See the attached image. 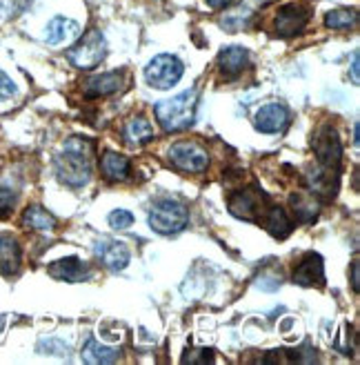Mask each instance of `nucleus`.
Masks as SVG:
<instances>
[{
    "instance_id": "nucleus-19",
    "label": "nucleus",
    "mask_w": 360,
    "mask_h": 365,
    "mask_svg": "<svg viewBox=\"0 0 360 365\" xmlns=\"http://www.w3.org/2000/svg\"><path fill=\"white\" fill-rule=\"evenodd\" d=\"M23 225L33 230V232H53L58 225V221H56V216L49 214L45 207L29 205L23 214Z\"/></svg>"
},
{
    "instance_id": "nucleus-7",
    "label": "nucleus",
    "mask_w": 360,
    "mask_h": 365,
    "mask_svg": "<svg viewBox=\"0 0 360 365\" xmlns=\"http://www.w3.org/2000/svg\"><path fill=\"white\" fill-rule=\"evenodd\" d=\"M267 210H269L267 196L256 187L243 190L229 198V212L236 218H243V221H260Z\"/></svg>"
},
{
    "instance_id": "nucleus-23",
    "label": "nucleus",
    "mask_w": 360,
    "mask_h": 365,
    "mask_svg": "<svg viewBox=\"0 0 360 365\" xmlns=\"http://www.w3.org/2000/svg\"><path fill=\"white\" fill-rule=\"evenodd\" d=\"M83 361L85 363H92V365H98V363H114L118 361V350L114 348H107V345L98 343L96 339H89L85 350H83Z\"/></svg>"
},
{
    "instance_id": "nucleus-16",
    "label": "nucleus",
    "mask_w": 360,
    "mask_h": 365,
    "mask_svg": "<svg viewBox=\"0 0 360 365\" xmlns=\"http://www.w3.org/2000/svg\"><path fill=\"white\" fill-rule=\"evenodd\" d=\"M85 96L87 98H102V96H112L122 87V74L118 71H110V74H100L89 78L85 85Z\"/></svg>"
},
{
    "instance_id": "nucleus-21",
    "label": "nucleus",
    "mask_w": 360,
    "mask_h": 365,
    "mask_svg": "<svg viewBox=\"0 0 360 365\" xmlns=\"http://www.w3.org/2000/svg\"><path fill=\"white\" fill-rule=\"evenodd\" d=\"M100 170L110 180H125L129 176V158L118 152H105L100 158Z\"/></svg>"
},
{
    "instance_id": "nucleus-6",
    "label": "nucleus",
    "mask_w": 360,
    "mask_h": 365,
    "mask_svg": "<svg viewBox=\"0 0 360 365\" xmlns=\"http://www.w3.org/2000/svg\"><path fill=\"white\" fill-rule=\"evenodd\" d=\"M169 160L178 170L201 174L209 168V154L194 140H180L169 148Z\"/></svg>"
},
{
    "instance_id": "nucleus-10",
    "label": "nucleus",
    "mask_w": 360,
    "mask_h": 365,
    "mask_svg": "<svg viewBox=\"0 0 360 365\" xmlns=\"http://www.w3.org/2000/svg\"><path fill=\"white\" fill-rule=\"evenodd\" d=\"M94 252H96L98 261L110 269H125L132 259V252L127 245L116 239H107V236H102V239H98L94 243Z\"/></svg>"
},
{
    "instance_id": "nucleus-13",
    "label": "nucleus",
    "mask_w": 360,
    "mask_h": 365,
    "mask_svg": "<svg viewBox=\"0 0 360 365\" xmlns=\"http://www.w3.org/2000/svg\"><path fill=\"white\" fill-rule=\"evenodd\" d=\"M80 36V27L76 21H71V18H65V16H58L53 18V21L47 25L45 29V41L47 45L51 47H58V45H67L71 41H76Z\"/></svg>"
},
{
    "instance_id": "nucleus-5",
    "label": "nucleus",
    "mask_w": 360,
    "mask_h": 365,
    "mask_svg": "<svg viewBox=\"0 0 360 365\" xmlns=\"http://www.w3.org/2000/svg\"><path fill=\"white\" fill-rule=\"evenodd\" d=\"M183 63L171 53H160L145 67V81L154 89H171L180 78H183Z\"/></svg>"
},
{
    "instance_id": "nucleus-28",
    "label": "nucleus",
    "mask_w": 360,
    "mask_h": 365,
    "mask_svg": "<svg viewBox=\"0 0 360 365\" xmlns=\"http://www.w3.org/2000/svg\"><path fill=\"white\" fill-rule=\"evenodd\" d=\"M11 96H16V83L0 69V101H9Z\"/></svg>"
},
{
    "instance_id": "nucleus-24",
    "label": "nucleus",
    "mask_w": 360,
    "mask_h": 365,
    "mask_svg": "<svg viewBox=\"0 0 360 365\" xmlns=\"http://www.w3.org/2000/svg\"><path fill=\"white\" fill-rule=\"evenodd\" d=\"M358 21V16L354 9H334L325 16V25L329 29H349Z\"/></svg>"
},
{
    "instance_id": "nucleus-12",
    "label": "nucleus",
    "mask_w": 360,
    "mask_h": 365,
    "mask_svg": "<svg viewBox=\"0 0 360 365\" xmlns=\"http://www.w3.org/2000/svg\"><path fill=\"white\" fill-rule=\"evenodd\" d=\"M49 274L53 279L65 281V283H83L92 277V269L87 263H83L78 257H67L60 261H53L49 265Z\"/></svg>"
},
{
    "instance_id": "nucleus-11",
    "label": "nucleus",
    "mask_w": 360,
    "mask_h": 365,
    "mask_svg": "<svg viewBox=\"0 0 360 365\" xmlns=\"http://www.w3.org/2000/svg\"><path fill=\"white\" fill-rule=\"evenodd\" d=\"M287 120H290V112H287V107L280 103H267L254 116L256 130L263 134H276V132L285 130Z\"/></svg>"
},
{
    "instance_id": "nucleus-17",
    "label": "nucleus",
    "mask_w": 360,
    "mask_h": 365,
    "mask_svg": "<svg viewBox=\"0 0 360 365\" xmlns=\"http://www.w3.org/2000/svg\"><path fill=\"white\" fill-rule=\"evenodd\" d=\"M307 185L314 194L325 196V198H334L338 192V170H329V168H316L309 176H307Z\"/></svg>"
},
{
    "instance_id": "nucleus-20",
    "label": "nucleus",
    "mask_w": 360,
    "mask_h": 365,
    "mask_svg": "<svg viewBox=\"0 0 360 365\" xmlns=\"http://www.w3.org/2000/svg\"><path fill=\"white\" fill-rule=\"evenodd\" d=\"M263 223L267 227V232L276 236V239H287L292 234V218L287 216V212L282 207H269L263 216Z\"/></svg>"
},
{
    "instance_id": "nucleus-2",
    "label": "nucleus",
    "mask_w": 360,
    "mask_h": 365,
    "mask_svg": "<svg viewBox=\"0 0 360 365\" xmlns=\"http://www.w3.org/2000/svg\"><path fill=\"white\" fill-rule=\"evenodd\" d=\"M196 107H198V89H187L169 101H160L154 112L165 132H183L194 125Z\"/></svg>"
},
{
    "instance_id": "nucleus-15",
    "label": "nucleus",
    "mask_w": 360,
    "mask_h": 365,
    "mask_svg": "<svg viewBox=\"0 0 360 365\" xmlns=\"http://www.w3.org/2000/svg\"><path fill=\"white\" fill-rule=\"evenodd\" d=\"M21 263H23L21 243L9 234H0V274L3 277H11V274L21 269Z\"/></svg>"
},
{
    "instance_id": "nucleus-8",
    "label": "nucleus",
    "mask_w": 360,
    "mask_h": 365,
    "mask_svg": "<svg viewBox=\"0 0 360 365\" xmlns=\"http://www.w3.org/2000/svg\"><path fill=\"white\" fill-rule=\"evenodd\" d=\"M314 154H316V160L320 168H329V170L340 168L343 145H340L334 127L325 125L322 130H318V134L314 136Z\"/></svg>"
},
{
    "instance_id": "nucleus-32",
    "label": "nucleus",
    "mask_w": 360,
    "mask_h": 365,
    "mask_svg": "<svg viewBox=\"0 0 360 365\" xmlns=\"http://www.w3.org/2000/svg\"><path fill=\"white\" fill-rule=\"evenodd\" d=\"M205 3L211 7V9H225L231 5V0H205Z\"/></svg>"
},
{
    "instance_id": "nucleus-9",
    "label": "nucleus",
    "mask_w": 360,
    "mask_h": 365,
    "mask_svg": "<svg viewBox=\"0 0 360 365\" xmlns=\"http://www.w3.org/2000/svg\"><path fill=\"white\" fill-rule=\"evenodd\" d=\"M309 21V14L300 5H282L274 18V34L280 38H292L300 34Z\"/></svg>"
},
{
    "instance_id": "nucleus-31",
    "label": "nucleus",
    "mask_w": 360,
    "mask_h": 365,
    "mask_svg": "<svg viewBox=\"0 0 360 365\" xmlns=\"http://www.w3.org/2000/svg\"><path fill=\"white\" fill-rule=\"evenodd\" d=\"M358 272H360V265H358V261H354V265H351V285H354L356 292H358V287H360V277H358Z\"/></svg>"
},
{
    "instance_id": "nucleus-18",
    "label": "nucleus",
    "mask_w": 360,
    "mask_h": 365,
    "mask_svg": "<svg viewBox=\"0 0 360 365\" xmlns=\"http://www.w3.org/2000/svg\"><path fill=\"white\" fill-rule=\"evenodd\" d=\"M218 65L225 76H238L249 65V51L245 47H227L221 51Z\"/></svg>"
},
{
    "instance_id": "nucleus-30",
    "label": "nucleus",
    "mask_w": 360,
    "mask_h": 365,
    "mask_svg": "<svg viewBox=\"0 0 360 365\" xmlns=\"http://www.w3.org/2000/svg\"><path fill=\"white\" fill-rule=\"evenodd\" d=\"M351 81L358 85L360 83V53L354 51V58H351Z\"/></svg>"
},
{
    "instance_id": "nucleus-33",
    "label": "nucleus",
    "mask_w": 360,
    "mask_h": 365,
    "mask_svg": "<svg viewBox=\"0 0 360 365\" xmlns=\"http://www.w3.org/2000/svg\"><path fill=\"white\" fill-rule=\"evenodd\" d=\"M358 127H360V125L356 123V125H354V145H358V143H360V140H358Z\"/></svg>"
},
{
    "instance_id": "nucleus-27",
    "label": "nucleus",
    "mask_w": 360,
    "mask_h": 365,
    "mask_svg": "<svg viewBox=\"0 0 360 365\" xmlns=\"http://www.w3.org/2000/svg\"><path fill=\"white\" fill-rule=\"evenodd\" d=\"M14 205H16V194L9 187L0 185V218H7L11 214Z\"/></svg>"
},
{
    "instance_id": "nucleus-4",
    "label": "nucleus",
    "mask_w": 360,
    "mask_h": 365,
    "mask_svg": "<svg viewBox=\"0 0 360 365\" xmlns=\"http://www.w3.org/2000/svg\"><path fill=\"white\" fill-rule=\"evenodd\" d=\"M107 56V45H105V36L98 29H92L85 34V38L69 49L67 58L69 63L78 67V69H94L98 67Z\"/></svg>"
},
{
    "instance_id": "nucleus-25",
    "label": "nucleus",
    "mask_w": 360,
    "mask_h": 365,
    "mask_svg": "<svg viewBox=\"0 0 360 365\" xmlns=\"http://www.w3.org/2000/svg\"><path fill=\"white\" fill-rule=\"evenodd\" d=\"M292 207L296 212V216L300 218V221H312V218H316L318 214V205L316 200L307 194H298V196H292Z\"/></svg>"
},
{
    "instance_id": "nucleus-14",
    "label": "nucleus",
    "mask_w": 360,
    "mask_h": 365,
    "mask_svg": "<svg viewBox=\"0 0 360 365\" xmlns=\"http://www.w3.org/2000/svg\"><path fill=\"white\" fill-rule=\"evenodd\" d=\"M294 283L302 287H314L325 283V267H322V259L318 254H307L294 272Z\"/></svg>"
},
{
    "instance_id": "nucleus-29",
    "label": "nucleus",
    "mask_w": 360,
    "mask_h": 365,
    "mask_svg": "<svg viewBox=\"0 0 360 365\" xmlns=\"http://www.w3.org/2000/svg\"><path fill=\"white\" fill-rule=\"evenodd\" d=\"M213 361V352L211 350H191L187 352V356H183V363H211Z\"/></svg>"
},
{
    "instance_id": "nucleus-1",
    "label": "nucleus",
    "mask_w": 360,
    "mask_h": 365,
    "mask_svg": "<svg viewBox=\"0 0 360 365\" xmlns=\"http://www.w3.org/2000/svg\"><path fill=\"white\" fill-rule=\"evenodd\" d=\"M56 174L69 187H83L92 178L89 145L80 138L67 140L63 154L56 158Z\"/></svg>"
},
{
    "instance_id": "nucleus-22",
    "label": "nucleus",
    "mask_w": 360,
    "mask_h": 365,
    "mask_svg": "<svg viewBox=\"0 0 360 365\" xmlns=\"http://www.w3.org/2000/svg\"><path fill=\"white\" fill-rule=\"evenodd\" d=\"M154 138V127L147 118L136 116L125 125V140L129 145H145Z\"/></svg>"
},
{
    "instance_id": "nucleus-3",
    "label": "nucleus",
    "mask_w": 360,
    "mask_h": 365,
    "mask_svg": "<svg viewBox=\"0 0 360 365\" xmlns=\"http://www.w3.org/2000/svg\"><path fill=\"white\" fill-rule=\"evenodd\" d=\"M189 223V210L178 203V200L165 198L158 200L149 210V227L163 236L178 234L180 230H185Z\"/></svg>"
},
{
    "instance_id": "nucleus-26",
    "label": "nucleus",
    "mask_w": 360,
    "mask_h": 365,
    "mask_svg": "<svg viewBox=\"0 0 360 365\" xmlns=\"http://www.w3.org/2000/svg\"><path fill=\"white\" fill-rule=\"evenodd\" d=\"M132 223H134V214L127 212V210H114L110 214V225L114 230H127Z\"/></svg>"
}]
</instances>
